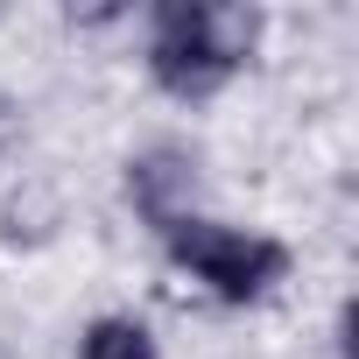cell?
Segmentation results:
<instances>
[{
    "label": "cell",
    "mask_w": 359,
    "mask_h": 359,
    "mask_svg": "<svg viewBox=\"0 0 359 359\" xmlns=\"http://www.w3.org/2000/svg\"><path fill=\"white\" fill-rule=\"evenodd\" d=\"M261 29L247 0H155L141 8V71L162 99L205 106L261 57Z\"/></svg>",
    "instance_id": "1"
},
{
    "label": "cell",
    "mask_w": 359,
    "mask_h": 359,
    "mask_svg": "<svg viewBox=\"0 0 359 359\" xmlns=\"http://www.w3.org/2000/svg\"><path fill=\"white\" fill-rule=\"evenodd\" d=\"M198 198H205V155H198L191 141H176V134H155V141H141V148L120 162V205H127V219L148 226L155 240H162L169 226H184L191 212H205Z\"/></svg>",
    "instance_id": "3"
},
{
    "label": "cell",
    "mask_w": 359,
    "mask_h": 359,
    "mask_svg": "<svg viewBox=\"0 0 359 359\" xmlns=\"http://www.w3.org/2000/svg\"><path fill=\"white\" fill-rule=\"evenodd\" d=\"M57 226H64V205H57V191L29 184V176L0 191V247H22V254H36V247H50V240H57Z\"/></svg>",
    "instance_id": "4"
},
{
    "label": "cell",
    "mask_w": 359,
    "mask_h": 359,
    "mask_svg": "<svg viewBox=\"0 0 359 359\" xmlns=\"http://www.w3.org/2000/svg\"><path fill=\"white\" fill-rule=\"evenodd\" d=\"M162 261L169 275H184L205 303L219 310H261L289 289L296 275V254L282 233H261V226H233L219 212H191L184 226H169L162 240Z\"/></svg>",
    "instance_id": "2"
},
{
    "label": "cell",
    "mask_w": 359,
    "mask_h": 359,
    "mask_svg": "<svg viewBox=\"0 0 359 359\" xmlns=\"http://www.w3.org/2000/svg\"><path fill=\"white\" fill-rule=\"evenodd\" d=\"M71 359H162V338H155L148 317H134V310H99V317L78 324Z\"/></svg>",
    "instance_id": "5"
}]
</instances>
